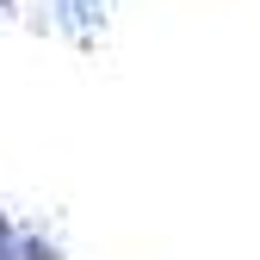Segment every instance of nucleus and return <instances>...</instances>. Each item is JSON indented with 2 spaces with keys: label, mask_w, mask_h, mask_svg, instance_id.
<instances>
[]
</instances>
